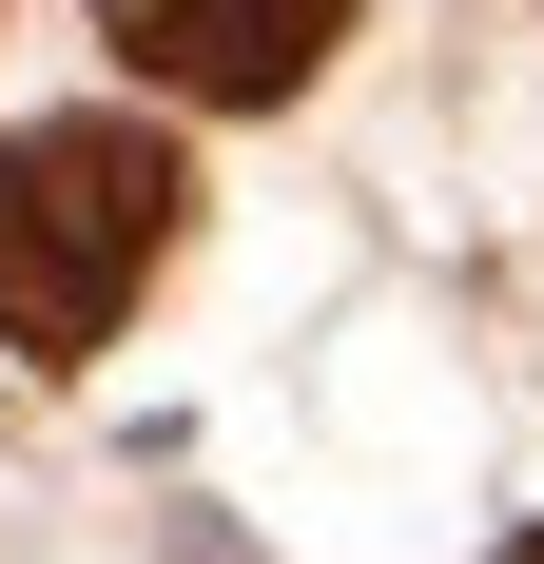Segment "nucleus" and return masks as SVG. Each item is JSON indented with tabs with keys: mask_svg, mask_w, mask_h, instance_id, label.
Instances as JSON below:
<instances>
[{
	"mask_svg": "<svg viewBox=\"0 0 544 564\" xmlns=\"http://www.w3.org/2000/svg\"><path fill=\"white\" fill-rule=\"evenodd\" d=\"M175 215H195V175L156 117H20L0 137V350L78 370L137 312V273L175 253Z\"/></svg>",
	"mask_w": 544,
	"mask_h": 564,
	"instance_id": "1",
	"label": "nucleus"
},
{
	"mask_svg": "<svg viewBox=\"0 0 544 564\" xmlns=\"http://www.w3.org/2000/svg\"><path fill=\"white\" fill-rule=\"evenodd\" d=\"M98 40L156 78V98H215V117H253V98H292L330 40H350V0H98Z\"/></svg>",
	"mask_w": 544,
	"mask_h": 564,
	"instance_id": "2",
	"label": "nucleus"
},
{
	"mask_svg": "<svg viewBox=\"0 0 544 564\" xmlns=\"http://www.w3.org/2000/svg\"><path fill=\"white\" fill-rule=\"evenodd\" d=\"M505 564H544V525H525V545H505Z\"/></svg>",
	"mask_w": 544,
	"mask_h": 564,
	"instance_id": "3",
	"label": "nucleus"
}]
</instances>
